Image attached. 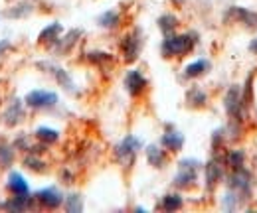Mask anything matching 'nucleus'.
I'll list each match as a JSON object with an SVG mask.
<instances>
[{
	"mask_svg": "<svg viewBox=\"0 0 257 213\" xmlns=\"http://www.w3.org/2000/svg\"><path fill=\"white\" fill-rule=\"evenodd\" d=\"M194 42L190 34H182V36H166V40L162 42V56L164 58H176V56H184L192 50Z\"/></svg>",
	"mask_w": 257,
	"mask_h": 213,
	"instance_id": "1",
	"label": "nucleus"
},
{
	"mask_svg": "<svg viewBox=\"0 0 257 213\" xmlns=\"http://www.w3.org/2000/svg\"><path fill=\"white\" fill-rule=\"evenodd\" d=\"M200 162L194 158H186L178 162V174L174 176V185L176 187H190L198 180V170H200Z\"/></svg>",
	"mask_w": 257,
	"mask_h": 213,
	"instance_id": "2",
	"label": "nucleus"
},
{
	"mask_svg": "<svg viewBox=\"0 0 257 213\" xmlns=\"http://www.w3.org/2000/svg\"><path fill=\"white\" fill-rule=\"evenodd\" d=\"M139 148H141V140H139L137 136L128 134V136H125V138L115 146V156H117V160H119L123 166H131V162L135 160Z\"/></svg>",
	"mask_w": 257,
	"mask_h": 213,
	"instance_id": "3",
	"label": "nucleus"
},
{
	"mask_svg": "<svg viewBox=\"0 0 257 213\" xmlns=\"http://www.w3.org/2000/svg\"><path fill=\"white\" fill-rule=\"evenodd\" d=\"M24 103L32 109H48V107H54L58 103V95L52 91H44V89H36L26 95Z\"/></svg>",
	"mask_w": 257,
	"mask_h": 213,
	"instance_id": "4",
	"label": "nucleus"
},
{
	"mask_svg": "<svg viewBox=\"0 0 257 213\" xmlns=\"http://www.w3.org/2000/svg\"><path fill=\"white\" fill-rule=\"evenodd\" d=\"M229 185L233 187V189H237L239 193H243V195H247V193H251V174L245 170V168H237V170H233V174H231V178H229Z\"/></svg>",
	"mask_w": 257,
	"mask_h": 213,
	"instance_id": "5",
	"label": "nucleus"
},
{
	"mask_svg": "<svg viewBox=\"0 0 257 213\" xmlns=\"http://www.w3.org/2000/svg\"><path fill=\"white\" fill-rule=\"evenodd\" d=\"M36 197H38V201H40L44 207H48V209L60 207L62 201H64V195L60 193L58 187H46V189H40V191L36 193Z\"/></svg>",
	"mask_w": 257,
	"mask_h": 213,
	"instance_id": "6",
	"label": "nucleus"
},
{
	"mask_svg": "<svg viewBox=\"0 0 257 213\" xmlns=\"http://www.w3.org/2000/svg\"><path fill=\"white\" fill-rule=\"evenodd\" d=\"M121 50H123V56H125L127 61H135L139 58V52H141V38H139V32H131L128 36L123 38Z\"/></svg>",
	"mask_w": 257,
	"mask_h": 213,
	"instance_id": "7",
	"label": "nucleus"
},
{
	"mask_svg": "<svg viewBox=\"0 0 257 213\" xmlns=\"http://www.w3.org/2000/svg\"><path fill=\"white\" fill-rule=\"evenodd\" d=\"M24 119V107L20 99H12L8 107L4 109V124L6 126H16L18 122Z\"/></svg>",
	"mask_w": 257,
	"mask_h": 213,
	"instance_id": "8",
	"label": "nucleus"
},
{
	"mask_svg": "<svg viewBox=\"0 0 257 213\" xmlns=\"http://www.w3.org/2000/svg\"><path fill=\"white\" fill-rule=\"evenodd\" d=\"M229 18H233L235 22H241L245 26H257V12H251L247 8H241V6H231L229 12H227Z\"/></svg>",
	"mask_w": 257,
	"mask_h": 213,
	"instance_id": "9",
	"label": "nucleus"
},
{
	"mask_svg": "<svg viewBox=\"0 0 257 213\" xmlns=\"http://www.w3.org/2000/svg\"><path fill=\"white\" fill-rule=\"evenodd\" d=\"M125 87L131 95H141L147 87V79L143 77V73L139 69H133L128 71L127 77H125Z\"/></svg>",
	"mask_w": 257,
	"mask_h": 213,
	"instance_id": "10",
	"label": "nucleus"
},
{
	"mask_svg": "<svg viewBox=\"0 0 257 213\" xmlns=\"http://www.w3.org/2000/svg\"><path fill=\"white\" fill-rule=\"evenodd\" d=\"M239 107H241V91L237 85H233L225 95V111L229 117H237Z\"/></svg>",
	"mask_w": 257,
	"mask_h": 213,
	"instance_id": "11",
	"label": "nucleus"
},
{
	"mask_svg": "<svg viewBox=\"0 0 257 213\" xmlns=\"http://www.w3.org/2000/svg\"><path fill=\"white\" fill-rule=\"evenodd\" d=\"M8 189H10L14 195H26V193L30 191L26 178H24L22 174H18V172H12V174L8 176Z\"/></svg>",
	"mask_w": 257,
	"mask_h": 213,
	"instance_id": "12",
	"label": "nucleus"
},
{
	"mask_svg": "<svg viewBox=\"0 0 257 213\" xmlns=\"http://www.w3.org/2000/svg\"><path fill=\"white\" fill-rule=\"evenodd\" d=\"M182 144H184V136H182L180 132H176V130H168V132L162 134V146H164L166 150H170V152H178V150L182 148Z\"/></svg>",
	"mask_w": 257,
	"mask_h": 213,
	"instance_id": "13",
	"label": "nucleus"
},
{
	"mask_svg": "<svg viewBox=\"0 0 257 213\" xmlns=\"http://www.w3.org/2000/svg\"><path fill=\"white\" fill-rule=\"evenodd\" d=\"M40 67H46V69H50V73L58 79V83L67 89V91H73V83H71V79H69V75L65 73L62 67H58V65H52V63H40Z\"/></svg>",
	"mask_w": 257,
	"mask_h": 213,
	"instance_id": "14",
	"label": "nucleus"
},
{
	"mask_svg": "<svg viewBox=\"0 0 257 213\" xmlns=\"http://www.w3.org/2000/svg\"><path fill=\"white\" fill-rule=\"evenodd\" d=\"M62 24L60 22H54V24H50V26H46L44 30L40 32V36H38V42L40 44H48V42H56L58 40V36L62 34Z\"/></svg>",
	"mask_w": 257,
	"mask_h": 213,
	"instance_id": "15",
	"label": "nucleus"
},
{
	"mask_svg": "<svg viewBox=\"0 0 257 213\" xmlns=\"http://www.w3.org/2000/svg\"><path fill=\"white\" fill-rule=\"evenodd\" d=\"M34 10V2H20V4H14L12 8H8L4 12V16L8 18H26L28 14H32Z\"/></svg>",
	"mask_w": 257,
	"mask_h": 213,
	"instance_id": "16",
	"label": "nucleus"
},
{
	"mask_svg": "<svg viewBox=\"0 0 257 213\" xmlns=\"http://www.w3.org/2000/svg\"><path fill=\"white\" fill-rule=\"evenodd\" d=\"M147 160H149V164H151V166H155V168H162V166H164V160H166L164 150L159 148V146H155V144H151V146L147 148Z\"/></svg>",
	"mask_w": 257,
	"mask_h": 213,
	"instance_id": "17",
	"label": "nucleus"
},
{
	"mask_svg": "<svg viewBox=\"0 0 257 213\" xmlns=\"http://www.w3.org/2000/svg\"><path fill=\"white\" fill-rule=\"evenodd\" d=\"M119 20H121V16H119L117 10H105V12L97 18V24H99L101 28H115V26L119 24Z\"/></svg>",
	"mask_w": 257,
	"mask_h": 213,
	"instance_id": "18",
	"label": "nucleus"
},
{
	"mask_svg": "<svg viewBox=\"0 0 257 213\" xmlns=\"http://www.w3.org/2000/svg\"><path fill=\"white\" fill-rule=\"evenodd\" d=\"M30 195L26 193V195H14L10 201H6L4 203V207L6 209H10V211H22V209H28L30 207Z\"/></svg>",
	"mask_w": 257,
	"mask_h": 213,
	"instance_id": "19",
	"label": "nucleus"
},
{
	"mask_svg": "<svg viewBox=\"0 0 257 213\" xmlns=\"http://www.w3.org/2000/svg\"><path fill=\"white\" fill-rule=\"evenodd\" d=\"M222 178V170H220V164L218 162H208L206 164V182H208V187H214L216 182Z\"/></svg>",
	"mask_w": 257,
	"mask_h": 213,
	"instance_id": "20",
	"label": "nucleus"
},
{
	"mask_svg": "<svg viewBox=\"0 0 257 213\" xmlns=\"http://www.w3.org/2000/svg\"><path fill=\"white\" fill-rule=\"evenodd\" d=\"M176 26H178V18L174 14H164V16L159 18V28L162 30L164 36H170Z\"/></svg>",
	"mask_w": 257,
	"mask_h": 213,
	"instance_id": "21",
	"label": "nucleus"
},
{
	"mask_svg": "<svg viewBox=\"0 0 257 213\" xmlns=\"http://www.w3.org/2000/svg\"><path fill=\"white\" fill-rule=\"evenodd\" d=\"M36 138L50 144V142H56L60 138V132L54 128H48V126H40V128H36Z\"/></svg>",
	"mask_w": 257,
	"mask_h": 213,
	"instance_id": "22",
	"label": "nucleus"
},
{
	"mask_svg": "<svg viewBox=\"0 0 257 213\" xmlns=\"http://www.w3.org/2000/svg\"><path fill=\"white\" fill-rule=\"evenodd\" d=\"M210 67V63L206 60H198L190 63L186 69H184V75L186 77H198V75H202V73H206V69Z\"/></svg>",
	"mask_w": 257,
	"mask_h": 213,
	"instance_id": "23",
	"label": "nucleus"
},
{
	"mask_svg": "<svg viewBox=\"0 0 257 213\" xmlns=\"http://www.w3.org/2000/svg\"><path fill=\"white\" fill-rule=\"evenodd\" d=\"M162 207H164L166 211H176V209L182 207V197H180L178 193H168V195H164V199H162Z\"/></svg>",
	"mask_w": 257,
	"mask_h": 213,
	"instance_id": "24",
	"label": "nucleus"
},
{
	"mask_svg": "<svg viewBox=\"0 0 257 213\" xmlns=\"http://www.w3.org/2000/svg\"><path fill=\"white\" fill-rule=\"evenodd\" d=\"M186 99H188V103L192 105V107H202V105H206V93L202 91L200 87H192L188 95H186Z\"/></svg>",
	"mask_w": 257,
	"mask_h": 213,
	"instance_id": "25",
	"label": "nucleus"
},
{
	"mask_svg": "<svg viewBox=\"0 0 257 213\" xmlns=\"http://www.w3.org/2000/svg\"><path fill=\"white\" fill-rule=\"evenodd\" d=\"M65 209L69 213H79L83 209V201H81V195L79 193H71L65 197Z\"/></svg>",
	"mask_w": 257,
	"mask_h": 213,
	"instance_id": "26",
	"label": "nucleus"
},
{
	"mask_svg": "<svg viewBox=\"0 0 257 213\" xmlns=\"http://www.w3.org/2000/svg\"><path fill=\"white\" fill-rule=\"evenodd\" d=\"M12 160H14V148L8 144H0V166L6 168L12 164Z\"/></svg>",
	"mask_w": 257,
	"mask_h": 213,
	"instance_id": "27",
	"label": "nucleus"
},
{
	"mask_svg": "<svg viewBox=\"0 0 257 213\" xmlns=\"http://www.w3.org/2000/svg\"><path fill=\"white\" fill-rule=\"evenodd\" d=\"M243 160H245V154L241 152V150H231V152L227 154V164H229L233 170L243 168Z\"/></svg>",
	"mask_w": 257,
	"mask_h": 213,
	"instance_id": "28",
	"label": "nucleus"
},
{
	"mask_svg": "<svg viewBox=\"0 0 257 213\" xmlns=\"http://www.w3.org/2000/svg\"><path fill=\"white\" fill-rule=\"evenodd\" d=\"M81 36V30H71L67 36L64 38V42H60V52H65V50H69L75 42H77V38Z\"/></svg>",
	"mask_w": 257,
	"mask_h": 213,
	"instance_id": "29",
	"label": "nucleus"
},
{
	"mask_svg": "<svg viewBox=\"0 0 257 213\" xmlns=\"http://www.w3.org/2000/svg\"><path fill=\"white\" fill-rule=\"evenodd\" d=\"M24 162H26V166H28L30 170H36V172H44V170H46V162L40 160L38 156H28Z\"/></svg>",
	"mask_w": 257,
	"mask_h": 213,
	"instance_id": "30",
	"label": "nucleus"
},
{
	"mask_svg": "<svg viewBox=\"0 0 257 213\" xmlns=\"http://www.w3.org/2000/svg\"><path fill=\"white\" fill-rule=\"evenodd\" d=\"M87 60L93 63H103V61H111V56L103 54V52H91V54H87Z\"/></svg>",
	"mask_w": 257,
	"mask_h": 213,
	"instance_id": "31",
	"label": "nucleus"
},
{
	"mask_svg": "<svg viewBox=\"0 0 257 213\" xmlns=\"http://www.w3.org/2000/svg\"><path fill=\"white\" fill-rule=\"evenodd\" d=\"M8 48H10V44H8L6 40H2V42H0V56H2V52H4V50H8Z\"/></svg>",
	"mask_w": 257,
	"mask_h": 213,
	"instance_id": "32",
	"label": "nucleus"
},
{
	"mask_svg": "<svg viewBox=\"0 0 257 213\" xmlns=\"http://www.w3.org/2000/svg\"><path fill=\"white\" fill-rule=\"evenodd\" d=\"M255 162H257V158H255Z\"/></svg>",
	"mask_w": 257,
	"mask_h": 213,
	"instance_id": "33",
	"label": "nucleus"
}]
</instances>
